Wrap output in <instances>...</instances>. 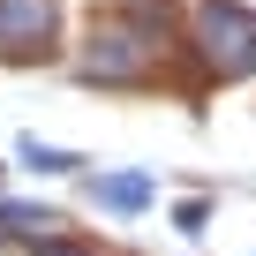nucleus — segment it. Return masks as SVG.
Here are the masks:
<instances>
[{"label": "nucleus", "mask_w": 256, "mask_h": 256, "mask_svg": "<svg viewBox=\"0 0 256 256\" xmlns=\"http://www.w3.org/2000/svg\"><path fill=\"white\" fill-rule=\"evenodd\" d=\"M204 38H211V60H218L226 76L256 68V16H248V8H234V0L204 8Z\"/></svg>", "instance_id": "f257e3e1"}, {"label": "nucleus", "mask_w": 256, "mask_h": 256, "mask_svg": "<svg viewBox=\"0 0 256 256\" xmlns=\"http://www.w3.org/2000/svg\"><path fill=\"white\" fill-rule=\"evenodd\" d=\"M0 30L8 38H38L46 30V0H0Z\"/></svg>", "instance_id": "f03ea898"}, {"label": "nucleus", "mask_w": 256, "mask_h": 256, "mask_svg": "<svg viewBox=\"0 0 256 256\" xmlns=\"http://www.w3.org/2000/svg\"><path fill=\"white\" fill-rule=\"evenodd\" d=\"M38 256H90V248H60V241H46V248H38Z\"/></svg>", "instance_id": "20e7f679"}, {"label": "nucleus", "mask_w": 256, "mask_h": 256, "mask_svg": "<svg viewBox=\"0 0 256 256\" xmlns=\"http://www.w3.org/2000/svg\"><path fill=\"white\" fill-rule=\"evenodd\" d=\"M98 196H106V204H120V211H128V204H144V196H151V188H144V181H136V174H120V181H106V188H98Z\"/></svg>", "instance_id": "7ed1b4c3"}]
</instances>
